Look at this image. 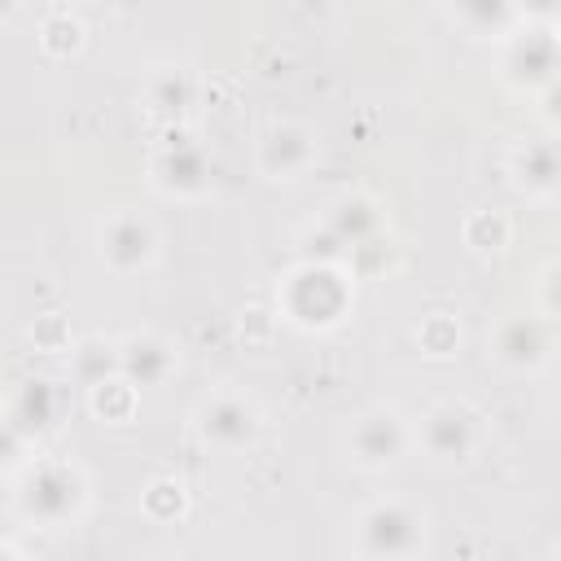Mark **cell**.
I'll use <instances>...</instances> for the list:
<instances>
[{"instance_id": "cell-9", "label": "cell", "mask_w": 561, "mask_h": 561, "mask_svg": "<svg viewBox=\"0 0 561 561\" xmlns=\"http://www.w3.org/2000/svg\"><path fill=\"white\" fill-rule=\"evenodd\" d=\"M421 447L438 460V465H460L473 456L478 447V416L465 403H438L425 412L421 430H416Z\"/></svg>"}, {"instance_id": "cell-2", "label": "cell", "mask_w": 561, "mask_h": 561, "mask_svg": "<svg viewBox=\"0 0 561 561\" xmlns=\"http://www.w3.org/2000/svg\"><path fill=\"white\" fill-rule=\"evenodd\" d=\"M83 473L66 460H39L18 482V508L35 526H66L83 508Z\"/></svg>"}, {"instance_id": "cell-13", "label": "cell", "mask_w": 561, "mask_h": 561, "mask_svg": "<svg viewBox=\"0 0 561 561\" xmlns=\"http://www.w3.org/2000/svg\"><path fill=\"white\" fill-rule=\"evenodd\" d=\"M508 171H513V184L526 197L548 202L557 193V149H552V140H526V145H517Z\"/></svg>"}, {"instance_id": "cell-14", "label": "cell", "mask_w": 561, "mask_h": 561, "mask_svg": "<svg viewBox=\"0 0 561 561\" xmlns=\"http://www.w3.org/2000/svg\"><path fill=\"white\" fill-rule=\"evenodd\" d=\"M324 228L342 241V245H364L373 232H377V206L368 197H342L329 215H324Z\"/></svg>"}, {"instance_id": "cell-10", "label": "cell", "mask_w": 561, "mask_h": 561, "mask_svg": "<svg viewBox=\"0 0 561 561\" xmlns=\"http://www.w3.org/2000/svg\"><path fill=\"white\" fill-rule=\"evenodd\" d=\"M153 180H158V188H167L175 197H202L210 188V158L197 140L171 136L162 145V153L153 158Z\"/></svg>"}, {"instance_id": "cell-22", "label": "cell", "mask_w": 561, "mask_h": 561, "mask_svg": "<svg viewBox=\"0 0 561 561\" xmlns=\"http://www.w3.org/2000/svg\"><path fill=\"white\" fill-rule=\"evenodd\" d=\"M513 4L535 22H552V9H557V0H513Z\"/></svg>"}, {"instance_id": "cell-1", "label": "cell", "mask_w": 561, "mask_h": 561, "mask_svg": "<svg viewBox=\"0 0 561 561\" xmlns=\"http://www.w3.org/2000/svg\"><path fill=\"white\" fill-rule=\"evenodd\" d=\"M280 307L294 324L302 329H329L346 316L351 307V280L333 267V263H316L307 259L302 267H294L280 285Z\"/></svg>"}, {"instance_id": "cell-11", "label": "cell", "mask_w": 561, "mask_h": 561, "mask_svg": "<svg viewBox=\"0 0 561 561\" xmlns=\"http://www.w3.org/2000/svg\"><path fill=\"white\" fill-rule=\"evenodd\" d=\"M311 158H316V140L298 123L267 127L263 140H259V171L267 180H294V175H302L311 167Z\"/></svg>"}, {"instance_id": "cell-17", "label": "cell", "mask_w": 561, "mask_h": 561, "mask_svg": "<svg viewBox=\"0 0 561 561\" xmlns=\"http://www.w3.org/2000/svg\"><path fill=\"white\" fill-rule=\"evenodd\" d=\"M131 403H136V386L127 377H118V373L92 386V408L105 421H127L131 416Z\"/></svg>"}, {"instance_id": "cell-15", "label": "cell", "mask_w": 561, "mask_h": 561, "mask_svg": "<svg viewBox=\"0 0 561 561\" xmlns=\"http://www.w3.org/2000/svg\"><path fill=\"white\" fill-rule=\"evenodd\" d=\"M9 416H13V425H18L22 434L48 430V425L57 421V390H53V381H26V386L18 390Z\"/></svg>"}, {"instance_id": "cell-4", "label": "cell", "mask_w": 561, "mask_h": 561, "mask_svg": "<svg viewBox=\"0 0 561 561\" xmlns=\"http://www.w3.org/2000/svg\"><path fill=\"white\" fill-rule=\"evenodd\" d=\"M259 430H263V416L259 408L237 394V390H219L210 394L202 408H197V434L219 447V451H245L259 443Z\"/></svg>"}, {"instance_id": "cell-12", "label": "cell", "mask_w": 561, "mask_h": 561, "mask_svg": "<svg viewBox=\"0 0 561 561\" xmlns=\"http://www.w3.org/2000/svg\"><path fill=\"white\" fill-rule=\"evenodd\" d=\"M175 368V351L158 333H131L118 342V377H127L136 390L140 386H162Z\"/></svg>"}, {"instance_id": "cell-20", "label": "cell", "mask_w": 561, "mask_h": 561, "mask_svg": "<svg viewBox=\"0 0 561 561\" xmlns=\"http://www.w3.org/2000/svg\"><path fill=\"white\" fill-rule=\"evenodd\" d=\"M79 35H83V26L70 13H57V18L44 22V48L48 53H75L79 48Z\"/></svg>"}, {"instance_id": "cell-23", "label": "cell", "mask_w": 561, "mask_h": 561, "mask_svg": "<svg viewBox=\"0 0 561 561\" xmlns=\"http://www.w3.org/2000/svg\"><path fill=\"white\" fill-rule=\"evenodd\" d=\"M13 13V0H0V18H9Z\"/></svg>"}, {"instance_id": "cell-7", "label": "cell", "mask_w": 561, "mask_h": 561, "mask_svg": "<svg viewBox=\"0 0 561 561\" xmlns=\"http://www.w3.org/2000/svg\"><path fill=\"white\" fill-rule=\"evenodd\" d=\"M552 355V320L543 316H508L491 333V359L508 373H535Z\"/></svg>"}, {"instance_id": "cell-18", "label": "cell", "mask_w": 561, "mask_h": 561, "mask_svg": "<svg viewBox=\"0 0 561 561\" xmlns=\"http://www.w3.org/2000/svg\"><path fill=\"white\" fill-rule=\"evenodd\" d=\"M75 373H79L88 386L114 377V373H118V346L96 342V337H92V342H79V351H75Z\"/></svg>"}, {"instance_id": "cell-5", "label": "cell", "mask_w": 561, "mask_h": 561, "mask_svg": "<svg viewBox=\"0 0 561 561\" xmlns=\"http://www.w3.org/2000/svg\"><path fill=\"white\" fill-rule=\"evenodd\" d=\"M412 443L408 421L394 408H368L364 416H355L351 434H346V451L359 469H386L394 465Z\"/></svg>"}, {"instance_id": "cell-16", "label": "cell", "mask_w": 561, "mask_h": 561, "mask_svg": "<svg viewBox=\"0 0 561 561\" xmlns=\"http://www.w3.org/2000/svg\"><path fill=\"white\" fill-rule=\"evenodd\" d=\"M451 13L473 35H504L517 18V4L513 0H451Z\"/></svg>"}, {"instance_id": "cell-3", "label": "cell", "mask_w": 561, "mask_h": 561, "mask_svg": "<svg viewBox=\"0 0 561 561\" xmlns=\"http://www.w3.org/2000/svg\"><path fill=\"white\" fill-rule=\"evenodd\" d=\"M425 543V517L403 500H381L359 513L355 548L364 557H412Z\"/></svg>"}, {"instance_id": "cell-19", "label": "cell", "mask_w": 561, "mask_h": 561, "mask_svg": "<svg viewBox=\"0 0 561 561\" xmlns=\"http://www.w3.org/2000/svg\"><path fill=\"white\" fill-rule=\"evenodd\" d=\"M188 92H193V83H188V75H180V70H167V75H158V79L149 83L153 110H180V105L188 101Z\"/></svg>"}, {"instance_id": "cell-6", "label": "cell", "mask_w": 561, "mask_h": 561, "mask_svg": "<svg viewBox=\"0 0 561 561\" xmlns=\"http://www.w3.org/2000/svg\"><path fill=\"white\" fill-rule=\"evenodd\" d=\"M158 254V232L145 215L136 210H114L105 224H101V259L110 272L118 276H131V272H145Z\"/></svg>"}, {"instance_id": "cell-8", "label": "cell", "mask_w": 561, "mask_h": 561, "mask_svg": "<svg viewBox=\"0 0 561 561\" xmlns=\"http://www.w3.org/2000/svg\"><path fill=\"white\" fill-rule=\"evenodd\" d=\"M504 79L513 88H552L557 79V35H552V22H539L522 35L508 39L504 48Z\"/></svg>"}, {"instance_id": "cell-21", "label": "cell", "mask_w": 561, "mask_h": 561, "mask_svg": "<svg viewBox=\"0 0 561 561\" xmlns=\"http://www.w3.org/2000/svg\"><path fill=\"white\" fill-rule=\"evenodd\" d=\"M22 438H26V434L13 425V416L0 412V469L18 465V456H22Z\"/></svg>"}]
</instances>
